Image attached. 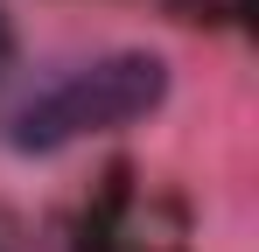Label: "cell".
I'll use <instances>...</instances> for the list:
<instances>
[{
	"label": "cell",
	"instance_id": "obj_1",
	"mask_svg": "<svg viewBox=\"0 0 259 252\" xmlns=\"http://www.w3.org/2000/svg\"><path fill=\"white\" fill-rule=\"evenodd\" d=\"M161 98H168V63L147 49H112L98 63L63 70L35 98H21L7 112V140L21 154H49V147L84 140V133H119V126L147 119Z\"/></svg>",
	"mask_w": 259,
	"mask_h": 252
}]
</instances>
